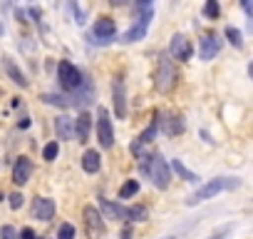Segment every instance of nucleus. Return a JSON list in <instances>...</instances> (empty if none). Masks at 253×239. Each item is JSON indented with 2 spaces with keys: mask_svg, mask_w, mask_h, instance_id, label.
Masks as SVG:
<instances>
[{
  "mask_svg": "<svg viewBox=\"0 0 253 239\" xmlns=\"http://www.w3.org/2000/svg\"><path fill=\"white\" fill-rule=\"evenodd\" d=\"M152 18H154V10H152V8H144V13L137 18V23H134L129 30L124 33L122 43H124V45H132V43H139V40H144V38H147V33H149Z\"/></svg>",
  "mask_w": 253,
  "mask_h": 239,
  "instance_id": "423d86ee",
  "label": "nucleus"
},
{
  "mask_svg": "<svg viewBox=\"0 0 253 239\" xmlns=\"http://www.w3.org/2000/svg\"><path fill=\"white\" fill-rule=\"evenodd\" d=\"M241 5L246 8V13H253V10H251V0H241Z\"/></svg>",
  "mask_w": 253,
  "mask_h": 239,
  "instance_id": "c9c22d12",
  "label": "nucleus"
},
{
  "mask_svg": "<svg viewBox=\"0 0 253 239\" xmlns=\"http://www.w3.org/2000/svg\"><path fill=\"white\" fill-rule=\"evenodd\" d=\"M126 219H129V222H147L149 219V209L142 207V204L126 207Z\"/></svg>",
  "mask_w": 253,
  "mask_h": 239,
  "instance_id": "aec40b11",
  "label": "nucleus"
},
{
  "mask_svg": "<svg viewBox=\"0 0 253 239\" xmlns=\"http://www.w3.org/2000/svg\"><path fill=\"white\" fill-rule=\"evenodd\" d=\"M57 155H60V145H57V142H47V145L42 147V160L55 162V160H57Z\"/></svg>",
  "mask_w": 253,
  "mask_h": 239,
  "instance_id": "a878e982",
  "label": "nucleus"
},
{
  "mask_svg": "<svg viewBox=\"0 0 253 239\" xmlns=\"http://www.w3.org/2000/svg\"><path fill=\"white\" fill-rule=\"evenodd\" d=\"M114 33H117V25H114V20L112 18H97L94 20V25H92V35L97 38V43H109L112 38H114Z\"/></svg>",
  "mask_w": 253,
  "mask_h": 239,
  "instance_id": "f8f14e48",
  "label": "nucleus"
},
{
  "mask_svg": "<svg viewBox=\"0 0 253 239\" xmlns=\"http://www.w3.org/2000/svg\"><path fill=\"white\" fill-rule=\"evenodd\" d=\"M162 239H176V237H174V234H169V237H162Z\"/></svg>",
  "mask_w": 253,
  "mask_h": 239,
  "instance_id": "ea45409f",
  "label": "nucleus"
},
{
  "mask_svg": "<svg viewBox=\"0 0 253 239\" xmlns=\"http://www.w3.org/2000/svg\"><path fill=\"white\" fill-rule=\"evenodd\" d=\"M30 177H33V160L25 157V155H20L15 160V165H13V182H15V187L28 184Z\"/></svg>",
  "mask_w": 253,
  "mask_h": 239,
  "instance_id": "9d476101",
  "label": "nucleus"
},
{
  "mask_svg": "<svg viewBox=\"0 0 253 239\" xmlns=\"http://www.w3.org/2000/svg\"><path fill=\"white\" fill-rule=\"evenodd\" d=\"M20 127H23V130L30 127V117H23V120H20Z\"/></svg>",
  "mask_w": 253,
  "mask_h": 239,
  "instance_id": "f704fd0d",
  "label": "nucleus"
},
{
  "mask_svg": "<svg viewBox=\"0 0 253 239\" xmlns=\"http://www.w3.org/2000/svg\"><path fill=\"white\" fill-rule=\"evenodd\" d=\"M0 239H20V234L15 232V227L3 224V227H0Z\"/></svg>",
  "mask_w": 253,
  "mask_h": 239,
  "instance_id": "c85d7f7f",
  "label": "nucleus"
},
{
  "mask_svg": "<svg viewBox=\"0 0 253 239\" xmlns=\"http://www.w3.org/2000/svg\"><path fill=\"white\" fill-rule=\"evenodd\" d=\"M176 132H184V120L181 117H171V122L167 127V135H176Z\"/></svg>",
  "mask_w": 253,
  "mask_h": 239,
  "instance_id": "cd10ccee",
  "label": "nucleus"
},
{
  "mask_svg": "<svg viewBox=\"0 0 253 239\" xmlns=\"http://www.w3.org/2000/svg\"><path fill=\"white\" fill-rule=\"evenodd\" d=\"M82 219H84V232L89 239H102L104 232H107V224H104V214L94 207V204H87L82 209Z\"/></svg>",
  "mask_w": 253,
  "mask_h": 239,
  "instance_id": "39448f33",
  "label": "nucleus"
},
{
  "mask_svg": "<svg viewBox=\"0 0 253 239\" xmlns=\"http://www.w3.org/2000/svg\"><path fill=\"white\" fill-rule=\"evenodd\" d=\"M171 170H174V172H176V175H179L184 182H191V184H194V182H199V177H196L191 170H186L181 160H174V162H171Z\"/></svg>",
  "mask_w": 253,
  "mask_h": 239,
  "instance_id": "4be33fe9",
  "label": "nucleus"
},
{
  "mask_svg": "<svg viewBox=\"0 0 253 239\" xmlns=\"http://www.w3.org/2000/svg\"><path fill=\"white\" fill-rule=\"evenodd\" d=\"M226 38H228V43H231L236 50H241V48H243V35H241V30H238V28L228 25V28H226Z\"/></svg>",
  "mask_w": 253,
  "mask_h": 239,
  "instance_id": "b1692460",
  "label": "nucleus"
},
{
  "mask_svg": "<svg viewBox=\"0 0 253 239\" xmlns=\"http://www.w3.org/2000/svg\"><path fill=\"white\" fill-rule=\"evenodd\" d=\"M126 3H129V0H109V5H114V8H122Z\"/></svg>",
  "mask_w": 253,
  "mask_h": 239,
  "instance_id": "473e14b6",
  "label": "nucleus"
},
{
  "mask_svg": "<svg viewBox=\"0 0 253 239\" xmlns=\"http://www.w3.org/2000/svg\"><path fill=\"white\" fill-rule=\"evenodd\" d=\"M99 207H102L107 219H126V207H122V204H114L109 199H99Z\"/></svg>",
  "mask_w": 253,
  "mask_h": 239,
  "instance_id": "6ab92c4d",
  "label": "nucleus"
},
{
  "mask_svg": "<svg viewBox=\"0 0 253 239\" xmlns=\"http://www.w3.org/2000/svg\"><path fill=\"white\" fill-rule=\"evenodd\" d=\"M75 237H77V229L70 222H62L57 229V239H75Z\"/></svg>",
  "mask_w": 253,
  "mask_h": 239,
  "instance_id": "bb28decb",
  "label": "nucleus"
},
{
  "mask_svg": "<svg viewBox=\"0 0 253 239\" xmlns=\"http://www.w3.org/2000/svg\"><path fill=\"white\" fill-rule=\"evenodd\" d=\"M149 3H152V0H139V5H147V8H149Z\"/></svg>",
  "mask_w": 253,
  "mask_h": 239,
  "instance_id": "4c0bfd02",
  "label": "nucleus"
},
{
  "mask_svg": "<svg viewBox=\"0 0 253 239\" xmlns=\"http://www.w3.org/2000/svg\"><path fill=\"white\" fill-rule=\"evenodd\" d=\"M112 102H114L117 120H124L126 117V95H124V82L122 80H114V85H112Z\"/></svg>",
  "mask_w": 253,
  "mask_h": 239,
  "instance_id": "dca6fc26",
  "label": "nucleus"
},
{
  "mask_svg": "<svg viewBox=\"0 0 253 239\" xmlns=\"http://www.w3.org/2000/svg\"><path fill=\"white\" fill-rule=\"evenodd\" d=\"M159 125H162V115L159 112H154V117H152V125L132 142V152L137 155V157H142V150H144V145H149L154 137H157V130H159Z\"/></svg>",
  "mask_w": 253,
  "mask_h": 239,
  "instance_id": "1a4fd4ad",
  "label": "nucleus"
},
{
  "mask_svg": "<svg viewBox=\"0 0 253 239\" xmlns=\"http://www.w3.org/2000/svg\"><path fill=\"white\" fill-rule=\"evenodd\" d=\"M169 55H171L174 60H181V62L191 60V55H194V45H191V40H189L186 35H181V33L171 35V43H169Z\"/></svg>",
  "mask_w": 253,
  "mask_h": 239,
  "instance_id": "6e6552de",
  "label": "nucleus"
},
{
  "mask_svg": "<svg viewBox=\"0 0 253 239\" xmlns=\"http://www.w3.org/2000/svg\"><path fill=\"white\" fill-rule=\"evenodd\" d=\"M42 102H45V105H57V107H72V97H67V95H55V92H45V95H42Z\"/></svg>",
  "mask_w": 253,
  "mask_h": 239,
  "instance_id": "412c9836",
  "label": "nucleus"
},
{
  "mask_svg": "<svg viewBox=\"0 0 253 239\" xmlns=\"http://www.w3.org/2000/svg\"><path fill=\"white\" fill-rule=\"evenodd\" d=\"M204 15H206L209 20H218V15H221L218 0H206V3H204Z\"/></svg>",
  "mask_w": 253,
  "mask_h": 239,
  "instance_id": "393cba45",
  "label": "nucleus"
},
{
  "mask_svg": "<svg viewBox=\"0 0 253 239\" xmlns=\"http://www.w3.org/2000/svg\"><path fill=\"white\" fill-rule=\"evenodd\" d=\"M139 192V182L137 179H126L124 184H122V189H119V199H129V197H134Z\"/></svg>",
  "mask_w": 253,
  "mask_h": 239,
  "instance_id": "5701e85b",
  "label": "nucleus"
},
{
  "mask_svg": "<svg viewBox=\"0 0 253 239\" xmlns=\"http://www.w3.org/2000/svg\"><path fill=\"white\" fill-rule=\"evenodd\" d=\"M248 75H251V80H253V60H251V65H248Z\"/></svg>",
  "mask_w": 253,
  "mask_h": 239,
  "instance_id": "e433bc0d",
  "label": "nucleus"
},
{
  "mask_svg": "<svg viewBox=\"0 0 253 239\" xmlns=\"http://www.w3.org/2000/svg\"><path fill=\"white\" fill-rule=\"evenodd\" d=\"M218 50H221V40H218V35L206 33V35L199 40V58H201V60H213V58L218 55Z\"/></svg>",
  "mask_w": 253,
  "mask_h": 239,
  "instance_id": "4468645a",
  "label": "nucleus"
},
{
  "mask_svg": "<svg viewBox=\"0 0 253 239\" xmlns=\"http://www.w3.org/2000/svg\"><path fill=\"white\" fill-rule=\"evenodd\" d=\"M3 33H5V28H3V23H0V38H3Z\"/></svg>",
  "mask_w": 253,
  "mask_h": 239,
  "instance_id": "58836bf2",
  "label": "nucleus"
},
{
  "mask_svg": "<svg viewBox=\"0 0 253 239\" xmlns=\"http://www.w3.org/2000/svg\"><path fill=\"white\" fill-rule=\"evenodd\" d=\"M238 184H241V179H238V177H216V179H209V182H204L196 192H191V194H189L186 204H189V207H194V204H201V202H206V199H216L221 192L236 189Z\"/></svg>",
  "mask_w": 253,
  "mask_h": 239,
  "instance_id": "f257e3e1",
  "label": "nucleus"
},
{
  "mask_svg": "<svg viewBox=\"0 0 253 239\" xmlns=\"http://www.w3.org/2000/svg\"><path fill=\"white\" fill-rule=\"evenodd\" d=\"M99 167H102V157H99V152H97V150H87V152L82 155V170H84L87 175H97Z\"/></svg>",
  "mask_w": 253,
  "mask_h": 239,
  "instance_id": "a211bd4d",
  "label": "nucleus"
},
{
  "mask_svg": "<svg viewBox=\"0 0 253 239\" xmlns=\"http://www.w3.org/2000/svg\"><path fill=\"white\" fill-rule=\"evenodd\" d=\"M97 140L104 150H109L114 145V127H112V120H109V112L104 107L97 110Z\"/></svg>",
  "mask_w": 253,
  "mask_h": 239,
  "instance_id": "0eeeda50",
  "label": "nucleus"
},
{
  "mask_svg": "<svg viewBox=\"0 0 253 239\" xmlns=\"http://www.w3.org/2000/svg\"><path fill=\"white\" fill-rule=\"evenodd\" d=\"M122 239H132V229H129V227H124V232H122Z\"/></svg>",
  "mask_w": 253,
  "mask_h": 239,
  "instance_id": "72a5a7b5",
  "label": "nucleus"
},
{
  "mask_svg": "<svg viewBox=\"0 0 253 239\" xmlns=\"http://www.w3.org/2000/svg\"><path fill=\"white\" fill-rule=\"evenodd\" d=\"M8 204H10V209H20V207L25 204V197H23L20 192H13V194L8 197Z\"/></svg>",
  "mask_w": 253,
  "mask_h": 239,
  "instance_id": "c756f323",
  "label": "nucleus"
},
{
  "mask_svg": "<svg viewBox=\"0 0 253 239\" xmlns=\"http://www.w3.org/2000/svg\"><path fill=\"white\" fill-rule=\"evenodd\" d=\"M20 239H38V234L30 227H25V229H20Z\"/></svg>",
  "mask_w": 253,
  "mask_h": 239,
  "instance_id": "2f4dec72",
  "label": "nucleus"
},
{
  "mask_svg": "<svg viewBox=\"0 0 253 239\" xmlns=\"http://www.w3.org/2000/svg\"><path fill=\"white\" fill-rule=\"evenodd\" d=\"M89 132H92V115L89 112H80L75 120V140L80 145L89 142Z\"/></svg>",
  "mask_w": 253,
  "mask_h": 239,
  "instance_id": "2eb2a0df",
  "label": "nucleus"
},
{
  "mask_svg": "<svg viewBox=\"0 0 253 239\" xmlns=\"http://www.w3.org/2000/svg\"><path fill=\"white\" fill-rule=\"evenodd\" d=\"M142 172L152 179V184L157 189H167L171 184V170L159 152L157 155H142Z\"/></svg>",
  "mask_w": 253,
  "mask_h": 239,
  "instance_id": "f03ea898",
  "label": "nucleus"
},
{
  "mask_svg": "<svg viewBox=\"0 0 253 239\" xmlns=\"http://www.w3.org/2000/svg\"><path fill=\"white\" fill-rule=\"evenodd\" d=\"M0 65H3V70H5L8 80H13L18 87H28V85H30V82H28V77H25V72L18 67V62H15L10 55H3V58H0Z\"/></svg>",
  "mask_w": 253,
  "mask_h": 239,
  "instance_id": "ddd939ff",
  "label": "nucleus"
},
{
  "mask_svg": "<svg viewBox=\"0 0 253 239\" xmlns=\"http://www.w3.org/2000/svg\"><path fill=\"white\" fill-rule=\"evenodd\" d=\"M57 80H60V87L67 90V92H77L84 85L82 72L70 60H60V65H57Z\"/></svg>",
  "mask_w": 253,
  "mask_h": 239,
  "instance_id": "20e7f679",
  "label": "nucleus"
},
{
  "mask_svg": "<svg viewBox=\"0 0 253 239\" xmlns=\"http://www.w3.org/2000/svg\"><path fill=\"white\" fill-rule=\"evenodd\" d=\"M38 239H47V237H38Z\"/></svg>",
  "mask_w": 253,
  "mask_h": 239,
  "instance_id": "a19ab883",
  "label": "nucleus"
},
{
  "mask_svg": "<svg viewBox=\"0 0 253 239\" xmlns=\"http://www.w3.org/2000/svg\"><path fill=\"white\" fill-rule=\"evenodd\" d=\"M228 234H231V227H221V229H218V232H213L209 239H223V237H228Z\"/></svg>",
  "mask_w": 253,
  "mask_h": 239,
  "instance_id": "7c9ffc66",
  "label": "nucleus"
},
{
  "mask_svg": "<svg viewBox=\"0 0 253 239\" xmlns=\"http://www.w3.org/2000/svg\"><path fill=\"white\" fill-rule=\"evenodd\" d=\"M55 199H50V197H35L33 199V217L38 219V222H52V217H55Z\"/></svg>",
  "mask_w": 253,
  "mask_h": 239,
  "instance_id": "9b49d317",
  "label": "nucleus"
},
{
  "mask_svg": "<svg viewBox=\"0 0 253 239\" xmlns=\"http://www.w3.org/2000/svg\"><path fill=\"white\" fill-rule=\"evenodd\" d=\"M176 65L171 60V55H162L159 62H157V72H154V87L162 92V95H169L174 87H176Z\"/></svg>",
  "mask_w": 253,
  "mask_h": 239,
  "instance_id": "7ed1b4c3",
  "label": "nucleus"
},
{
  "mask_svg": "<svg viewBox=\"0 0 253 239\" xmlns=\"http://www.w3.org/2000/svg\"><path fill=\"white\" fill-rule=\"evenodd\" d=\"M55 132H57V140H75V120L67 115H57L55 117Z\"/></svg>",
  "mask_w": 253,
  "mask_h": 239,
  "instance_id": "f3484780",
  "label": "nucleus"
}]
</instances>
